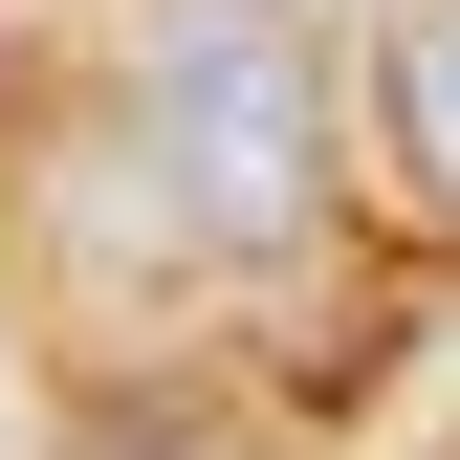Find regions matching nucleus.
<instances>
[{"mask_svg": "<svg viewBox=\"0 0 460 460\" xmlns=\"http://www.w3.org/2000/svg\"><path fill=\"white\" fill-rule=\"evenodd\" d=\"M132 154L219 263H285L329 219V44H307V0H176L154 66H132Z\"/></svg>", "mask_w": 460, "mask_h": 460, "instance_id": "nucleus-1", "label": "nucleus"}, {"mask_svg": "<svg viewBox=\"0 0 460 460\" xmlns=\"http://www.w3.org/2000/svg\"><path fill=\"white\" fill-rule=\"evenodd\" d=\"M373 132H394V176H417V219H460V0H394Z\"/></svg>", "mask_w": 460, "mask_h": 460, "instance_id": "nucleus-2", "label": "nucleus"}, {"mask_svg": "<svg viewBox=\"0 0 460 460\" xmlns=\"http://www.w3.org/2000/svg\"><path fill=\"white\" fill-rule=\"evenodd\" d=\"M88 460H242L219 417H88Z\"/></svg>", "mask_w": 460, "mask_h": 460, "instance_id": "nucleus-3", "label": "nucleus"}]
</instances>
